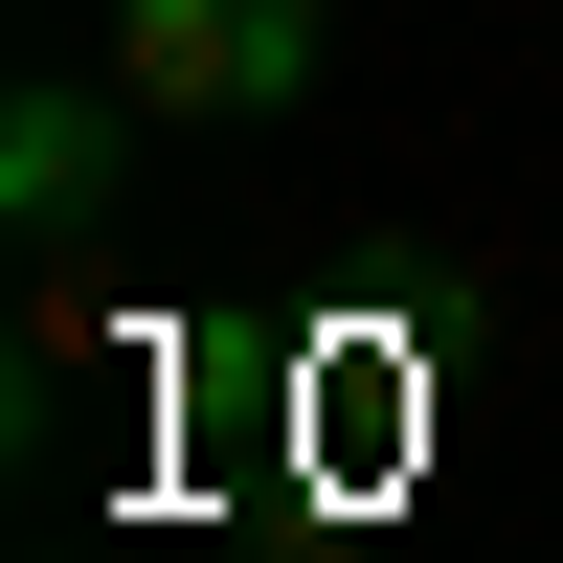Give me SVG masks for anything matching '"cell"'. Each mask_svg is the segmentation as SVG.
<instances>
[{
	"label": "cell",
	"mask_w": 563,
	"mask_h": 563,
	"mask_svg": "<svg viewBox=\"0 0 563 563\" xmlns=\"http://www.w3.org/2000/svg\"><path fill=\"white\" fill-rule=\"evenodd\" d=\"M316 0H113V45L90 68L135 90V113H316Z\"/></svg>",
	"instance_id": "obj_1"
},
{
	"label": "cell",
	"mask_w": 563,
	"mask_h": 563,
	"mask_svg": "<svg viewBox=\"0 0 563 563\" xmlns=\"http://www.w3.org/2000/svg\"><path fill=\"white\" fill-rule=\"evenodd\" d=\"M113 113H135L113 68H45L23 113H0V203H23V225H90V203H113Z\"/></svg>",
	"instance_id": "obj_2"
}]
</instances>
